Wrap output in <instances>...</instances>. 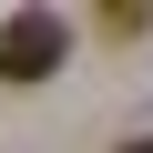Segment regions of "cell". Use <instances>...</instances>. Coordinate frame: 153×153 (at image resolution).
Listing matches in <instances>:
<instances>
[{"instance_id": "7a4b0ae2", "label": "cell", "mask_w": 153, "mask_h": 153, "mask_svg": "<svg viewBox=\"0 0 153 153\" xmlns=\"http://www.w3.org/2000/svg\"><path fill=\"white\" fill-rule=\"evenodd\" d=\"M123 153H153V143H123Z\"/></svg>"}, {"instance_id": "6da1fadb", "label": "cell", "mask_w": 153, "mask_h": 153, "mask_svg": "<svg viewBox=\"0 0 153 153\" xmlns=\"http://www.w3.org/2000/svg\"><path fill=\"white\" fill-rule=\"evenodd\" d=\"M61 51H71L61 10H10V21H0V82H51Z\"/></svg>"}]
</instances>
